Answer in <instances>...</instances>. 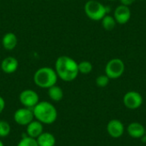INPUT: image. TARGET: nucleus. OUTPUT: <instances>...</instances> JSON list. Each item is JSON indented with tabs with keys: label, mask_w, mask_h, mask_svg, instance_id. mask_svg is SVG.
<instances>
[{
	"label": "nucleus",
	"mask_w": 146,
	"mask_h": 146,
	"mask_svg": "<svg viewBox=\"0 0 146 146\" xmlns=\"http://www.w3.org/2000/svg\"><path fill=\"white\" fill-rule=\"evenodd\" d=\"M11 127L6 121H0V138H5L9 135Z\"/></svg>",
	"instance_id": "obj_20"
},
{
	"label": "nucleus",
	"mask_w": 146,
	"mask_h": 146,
	"mask_svg": "<svg viewBox=\"0 0 146 146\" xmlns=\"http://www.w3.org/2000/svg\"><path fill=\"white\" fill-rule=\"evenodd\" d=\"M145 127L139 122H132L127 127L128 134L134 139H141L145 135Z\"/></svg>",
	"instance_id": "obj_13"
},
{
	"label": "nucleus",
	"mask_w": 146,
	"mask_h": 146,
	"mask_svg": "<svg viewBox=\"0 0 146 146\" xmlns=\"http://www.w3.org/2000/svg\"><path fill=\"white\" fill-rule=\"evenodd\" d=\"M55 71L62 80L70 82L74 80L79 73L78 62L68 56H59L55 63Z\"/></svg>",
	"instance_id": "obj_1"
},
{
	"label": "nucleus",
	"mask_w": 146,
	"mask_h": 146,
	"mask_svg": "<svg viewBox=\"0 0 146 146\" xmlns=\"http://www.w3.org/2000/svg\"><path fill=\"white\" fill-rule=\"evenodd\" d=\"M48 95L53 102H59L63 98V91L60 86L54 85L48 88Z\"/></svg>",
	"instance_id": "obj_16"
},
{
	"label": "nucleus",
	"mask_w": 146,
	"mask_h": 146,
	"mask_svg": "<svg viewBox=\"0 0 146 146\" xmlns=\"http://www.w3.org/2000/svg\"><path fill=\"white\" fill-rule=\"evenodd\" d=\"M145 136H146V129H145Z\"/></svg>",
	"instance_id": "obj_26"
},
{
	"label": "nucleus",
	"mask_w": 146,
	"mask_h": 146,
	"mask_svg": "<svg viewBox=\"0 0 146 146\" xmlns=\"http://www.w3.org/2000/svg\"><path fill=\"white\" fill-rule=\"evenodd\" d=\"M19 100L24 107L33 109L39 102V97L35 91L32 89H26L20 93Z\"/></svg>",
	"instance_id": "obj_6"
},
{
	"label": "nucleus",
	"mask_w": 146,
	"mask_h": 146,
	"mask_svg": "<svg viewBox=\"0 0 146 146\" xmlns=\"http://www.w3.org/2000/svg\"><path fill=\"white\" fill-rule=\"evenodd\" d=\"M84 10L86 16L94 21H101L108 14L107 6L97 0H88L84 6Z\"/></svg>",
	"instance_id": "obj_4"
},
{
	"label": "nucleus",
	"mask_w": 146,
	"mask_h": 146,
	"mask_svg": "<svg viewBox=\"0 0 146 146\" xmlns=\"http://www.w3.org/2000/svg\"><path fill=\"white\" fill-rule=\"evenodd\" d=\"M37 143L38 146H55L56 138L55 136L48 132H43L37 139Z\"/></svg>",
	"instance_id": "obj_15"
},
{
	"label": "nucleus",
	"mask_w": 146,
	"mask_h": 146,
	"mask_svg": "<svg viewBox=\"0 0 146 146\" xmlns=\"http://www.w3.org/2000/svg\"><path fill=\"white\" fill-rule=\"evenodd\" d=\"M143 1H145V0H143Z\"/></svg>",
	"instance_id": "obj_27"
},
{
	"label": "nucleus",
	"mask_w": 146,
	"mask_h": 146,
	"mask_svg": "<svg viewBox=\"0 0 146 146\" xmlns=\"http://www.w3.org/2000/svg\"><path fill=\"white\" fill-rule=\"evenodd\" d=\"M120 2H121V4L129 7L135 2V0H120Z\"/></svg>",
	"instance_id": "obj_22"
},
{
	"label": "nucleus",
	"mask_w": 146,
	"mask_h": 146,
	"mask_svg": "<svg viewBox=\"0 0 146 146\" xmlns=\"http://www.w3.org/2000/svg\"><path fill=\"white\" fill-rule=\"evenodd\" d=\"M57 79L58 76L55 69L50 67H42L38 68L33 75L35 85L44 89H48L50 86L56 85Z\"/></svg>",
	"instance_id": "obj_3"
},
{
	"label": "nucleus",
	"mask_w": 146,
	"mask_h": 146,
	"mask_svg": "<svg viewBox=\"0 0 146 146\" xmlns=\"http://www.w3.org/2000/svg\"><path fill=\"white\" fill-rule=\"evenodd\" d=\"M101 22H102V27L106 31L113 30L117 24L113 15H105L104 18L101 20Z\"/></svg>",
	"instance_id": "obj_17"
},
{
	"label": "nucleus",
	"mask_w": 146,
	"mask_h": 146,
	"mask_svg": "<svg viewBox=\"0 0 146 146\" xmlns=\"http://www.w3.org/2000/svg\"><path fill=\"white\" fill-rule=\"evenodd\" d=\"M4 108H5V101L3 99V98H2L0 96V114L3 111Z\"/></svg>",
	"instance_id": "obj_23"
},
{
	"label": "nucleus",
	"mask_w": 146,
	"mask_h": 146,
	"mask_svg": "<svg viewBox=\"0 0 146 146\" xmlns=\"http://www.w3.org/2000/svg\"><path fill=\"white\" fill-rule=\"evenodd\" d=\"M79 73L82 74H88L92 71L93 66L89 61H82L78 63Z\"/></svg>",
	"instance_id": "obj_18"
},
{
	"label": "nucleus",
	"mask_w": 146,
	"mask_h": 146,
	"mask_svg": "<svg viewBox=\"0 0 146 146\" xmlns=\"http://www.w3.org/2000/svg\"><path fill=\"white\" fill-rule=\"evenodd\" d=\"M110 1H115V0H110Z\"/></svg>",
	"instance_id": "obj_25"
},
{
	"label": "nucleus",
	"mask_w": 146,
	"mask_h": 146,
	"mask_svg": "<svg viewBox=\"0 0 146 146\" xmlns=\"http://www.w3.org/2000/svg\"><path fill=\"white\" fill-rule=\"evenodd\" d=\"M110 78L106 74H102L97 77L96 79V85L98 87H105L110 83Z\"/></svg>",
	"instance_id": "obj_21"
},
{
	"label": "nucleus",
	"mask_w": 146,
	"mask_h": 146,
	"mask_svg": "<svg viewBox=\"0 0 146 146\" xmlns=\"http://www.w3.org/2000/svg\"><path fill=\"white\" fill-rule=\"evenodd\" d=\"M17 37L14 33H7L3 35L2 38V44L3 47L7 50H14L17 45Z\"/></svg>",
	"instance_id": "obj_14"
},
{
	"label": "nucleus",
	"mask_w": 146,
	"mask_h": 146,
	"mask_svg": "<svg viewBox=\"0 0 146 146\" xmlns=\"http://www.w3.org/2000/svg\"><path fill=\"white\" fill-rule=\"evenodd\" d=\"M131 15L132 14H131V9H129V7L126 5H122V4L118 5L115 9L114 14H113V17L115 18L116 23L120 25L127 24L130 21Z\"/></svg>",
	"instance_id": "obj_9"
},
{
	"label": "nucleus",
	"mask_w": 146,
	"mask_h": 146,
	"mask_svg": "<svg viewBox=\"0 0 146 146\" xmlns=\"http://www.w3.org/2000/svg\"><path fill=\"white\" fill-rule=\"evenodd\" d=\"M14 120L20 126H27L34 120V115L32 109L20 108L14 113Z\"/></svg>",
	"instance_id": "obj_8"
},
{
	"label": "nucleus",
	"mask_w": 146,
	"mask_h": 146,
	"mask_svg": "<svg viewBox=\"0 0 146 146\" xmlns=\"http://www.w3.org/2000/svg\"><path fill=\"white\" fill-rule=\"evenodd\" d=\"M34 119L42 124L50 125L57 119V110L56 107L48 101H39L33 109Z\"/></svg>",
	"instance_id": "obj_2"
},
{
	"label": "nucleus",
	"mask_w": 146,
	"mask_h": 146,
	"mask_svg": "<svg viewBox=\"0 0 146 146\" xmlns=\"http://www.w3.org/2000/svg\"><path fill=\"white\" fill-rule=\"evenodd\" d=\"M124 131L125 127L123 123L117 119H113L110 121L107 125V132L112 138L117 139L121 137L124 133Z\"/></svg>",
	"instance_id": "obj_10"
},
{
	"label": "nucleus",
	"mask_w": 146,
	"mask_h": 146,
	"mask_svg": "<svg viewBox=\"0 0 146 146\" xmlns=\"http://www.w3.org/2000/svg\"><path fill=\"white\" fill-rule=\"evenodd\" d=\"M16 146H38L36 139L28 137L27 134L25 136H23L21 140L18 142Z\"/></svg>",
	"instance_id": "obj_19"
},
{
	"label": "nucleus",
	"mask_w": 146,
	"mask_h": 146,
	"mask_svg": "<svg viewBox=\"0 0 146 146\" xmlns=\"http://www.w3.org/2000/svg\"><path fill=\"white\" fill-rule=\"evenodd\" d=\"M105 74L110 80L120 78L125 72V63L120 58L110 59L105 66Z\"/></svg>",
	"instance_id": "obj_5"
},
{
	"label": "nucleus",
	"mask_w": 146,
	"mask_h": 146,
	"mask_svg": "<svg viewBox=\"0 0 146 146\" xmlns=\"http://www.w3.org/2000/svg\"><path fill=\"white\" fill-rule=\"evenodd\" d=\"M43 125L40 121L37 120H33L31 121L27 126V135L28 137L37 139L43 132H44V127Z\"/></svg>",
	"instance_id": "obj_12"
},
{
	"label": "nucleus",
	"mask_w": 146,
	"mask_h": 146,
	"mask_svg": "<svg viewBox=\"0 0 146 146\" xmlns=\"http://www.w3.org/2000/svg\"><path fill=\"white\" fill-rule=\"evenodd\" d=\"M0 146H4V145H3V141L0 139Z\"/></svg>",
	"instance_id": "obj_24"
},
{
	"label": "nucleus",
	"mask_w": 146,
	"mask_h": 146,
	"mask_svg": "<svg viewBox=\"0 0 146 146\" xmlns=\"http://www.w3.org/2000/svg\"><path fill=\"white\" fill-rule=\"evenodd\" d=\"M123 104L129 110H137L143 104V97L138 92H127L123 97Z\"/></svg>",
	"instance_id": "obj_7"
},
{
	"label": "nucleus",
	"mask_w": 146,
	"mask_h": 146,
	"mask_svg": "<svg viewBox=\"0 0 146 146\" xmlns=\"http://www.w3.org/2000/svg\"><path fill=\"white\" fill-rule=\"evenodd\" d=\"M19 66V62L16 58L13 56L5 57L1 62V69L5 74H13L15 73Z\"/></svg>",
	"instance_id": "obj_11"
}]
</instances>
